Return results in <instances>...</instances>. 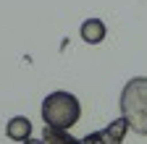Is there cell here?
<instances>
[{
  "mask_svg": "<svg viewBox=\"0 0 147 144\" xmlns=\"http://www.w3.org/2000/svg\"><path fill=\"white\" fill-rule=\"evenodd\" d=\"M24 144H45V141H42V139H26Z\"/></svg>",
  "mask_w": 147,
  "mask_h": 144,
  "instance_id": "7",
  "label": "cell"
},
{
  "mask_svg": "<svg viewBox=\"0 0 147 144\" xmlns=\"http://www.w3.org/2000/svg\"><path fill=\"white\" fill-rule=\"evenodd\" d=\"M42 141L45 144H82L79 139H74V136H68L66 131H61V129H45V136H42Z\"/></svg>",
  "mask_w": 147,
  "mask_h": 144,
  "instance_id": "6",
  "label": "cell"
},
{
  "mask_svg": "<svg viewBox=\"0 0 147 144\" xmlns=\"http://www.w3.org/2000/svg\"><path fill=\"white\" fill-rule=\"evenodd\" d=\"M126 129H129L126 118H118V121H113V123H110L105 131L89 134L87 139H82V144H121V139H123Z\"/></svg>",
  "mask_w": 147,
  "mask_h": 144,
  "instance_id": "3",
  "label": "cell"
},
{
  "mask_svg": "<svg viewBox=\"0 0 147 144\" xmlns=\"http://www.w3.org/2000/svg\"><path fill=\"white\" fill-rule=\"evenodd\" d=\"M79 115H82V105L68 92H53L42 102V118H45V123L50 129L68 131L71 126L79 121Z\"/></svg>",
  "mask_w": 147,
  "mask_h": 144,
  "instance_id": "1",
  "label": "cell"
},
{
  "mask_svg": "<svg viewBox=\"0 0 147 144\" xmlns=\"http://www.w3.org/2000/svg\"><path fill=\"white\" fill-rule=\"evenodd\" d=\"M8 136L13 139V141H26L29 136H32V123H29V118H24V115H16V118H11L8 121Z\"/></svg>",
  "mask_w": 147,
  "mask_h": 144,
  "instance_id": "4",
  "label": "cell"
},
{
  "mask_svg": "<svg viewBox=\"0 0 147 144\" xmlns=\"http://www.w3.org/2000/svg\"><path fill=\"white\" fill-rule=\"evenodd\" d=\"M121 113L129 129L137 134H147V79H131L121 94Z\"/></svg>",
  "mask_w": 147,
  "mask_h": 144,
  "instance_id": "2",
  "label": "cell"
},
{
  "mask_svg": "<svg viewBox=\"0 0 147 144\" xmlns=\"http://www.w3.org/2000/svg\"><path fill=\"white\" fill-rule=\"evenodd\" d=\"M82 37H84L89 45L102 42V40H105V24H102L100 19H89V21H84V24H82Z\"/></svg>",
  "mask_w": 147,
  "mask_h": 144,
  "instance_id": "5",
  "label": "cell"
}]
</instances>
